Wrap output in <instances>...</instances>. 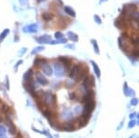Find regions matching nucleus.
Here are the masks:
<instances>
[{"label": "nucleus", "mask_w": 139, "mask_h": 138, "mask_svg": "<svg viewBox=\"0 0 139 138\" xmlns=\"http://www.w3.org/2000/svg\"><path fill=\"white\" fill-rule=\"evenodd\" d=\"M137 118H138V119H139V114H137Z\"/></svg>", "instance_id": "49530a36"}, {"label": "nucleus", "mask_w": 139, "mask_h": 138, "mask_svg": "<svg viewBox=\"0 0 139 138\" xmlns=\"http://www.w3.org/2000/svg\"><path fill=\"white\" fill-rule=\"evenodd\" d=\"M22 63H23V60H19L17 64H16V66H15V70L17 71V66H19L20 65H22Z\"/></svg>", "instance_id": "e433bc0d"}, {"label": "nucleus", "mask_w": 139, "mask_h": 138, "mask_svg": "<svg viewBox=\"0 0 139 138\" xmlns=\"http://www.w3.org/2000/svg\"><path fill=\"white\" fill-rule=\"evenodd\" d=\"M35 79H36V82L40 85V86H46L48 84V80L45 78V76L42 74L41 72H37L35 73Z\"/></svg>", "instance_id": "20e7f679"}, {"label": "nucleus", "mask_w": 139, "mask_h": 138, "mask_svg": "<svg viewBox=\"0 0 139 138\" xmlns=\"http://www.w3.org/2000/svg\"><path fill=\"white\" fill-rule=\"evenodd\" d=\"M6 81H7V89H9V85H8V84H9V82H8V77H7V78H6Z\"/></svg>", "instance_id": "79ce46f5"}, {"label": "nucleus", "mask_w": 139, "mask_h": 138, "mask_svg": "<svg viewBox=\"0 0 139 138\" xmlns=\"http://www.w3.org/2000/svg\"><path fill=\"white\" fill-rule=\"evenodd\" d=\"M35 40H36V42L39 43V44H47V43H50V41H51V35H49V34H44V35H41V36L36 37Z\"/></svg>", "instance_id": "f8f14e48"}, {"label": "nucleus", "mask_w": 139, "mask_h": 138, "mask_svg": "<svg viewBox=\"0 0 139 138\" xmlns=\"http://www.w3.org/2000/svg\"><path fill=\"white\" fill-rule=\"evenodd\" d=\"M22 6H26L28 3V0H18Z\"/></svg>", "instance_id": "c9c22d12"}, {"label": "nucleus", "mask_w": 139, "mask_h": 138, "mask_svg": "<svg viewBox=\"0 0 139 138\" xmlns=\"http://www.w3.org/2000/svg\"><path fill=\"white\" fill-rule=\"evenodd\" d=\"M104 1H107V0H101V2H104Z\"/></svg>", "instance_id": "c03bdc74"}, {"label": "nucleus", "mask_w": 139, "mask_h": 138, "mask_svg": "<svg viewBox=\"0 0 139 138\" xmlns=\"http://www.w3.org/2000/svg\"><path fill=\"white\" fill-rule=\"evenodd\" d=\"M91 64H92V66H93V68H94V72L95 74H96V76H97L98 78L100 77L101 76V71H100V68H99V66H98V65L96 64V63L95 62V61H91Z\"/></svg>", "instance_id": "412c9836"}, {"label": "nucleus", "mask_w": 139, "mask_h": 138, "mask_svg": "<svg viewBox=\"0 0 139 138\" xmlns=\"http://www.w3.org/2000/svg\"><path fill=\"white\" fill-rule=\"evenodd\" d=\"M66 48H70V49H72V50H74V49H75V45H66Z\"/></svg>", "instance_id": "ea45409f"}, {"label": "nucleus", "mask_w": 139, "mask_h": 138, "mask_svg": "<svg viewBox=\"0 0 139 138\" xmlns=\"http://www.w3.org/2000/svg\"><path fill=\"white\" fill-rule=\"evenodd\" d=\"M88 119L86 117H84L83 115H81L79 118H78V120H77V123H78V126L79 127H84V126H86L88 123Z\"/></svg>", "instance_id": "6ab92c4d"}, {"label": "nucleus", "mask_w": 139, "mask_h": 138, "mask_svg": "<svg viewBox=\"0 0 139 138\" xmlns=\"http://www.w3.org/2000/svg\"><path fill=\"white\" fill-rule=\"evenodd\" d=\"M138 99L137 98H136V97H134V98H132V100H131V105H134V106H136V105H137L138 104Z\"/></svg>", "instance_id": "2f4dec72"}, {"label": "nucleus", "mask_w": 139, "mask_h": 138, "mask_svg": "<svg viewBox=\"0 0 139 138\" xmlns=\"http://www.w3.org/2000/svg\"><path fill=\"white\" fill-rule=\"evenodd\" d=\"M33 76H34V70L28 69L26 72L24 74V80L26 84H29L33 81Z\"/></svg>", "instance_id": "9b49d317"}, {"label": "nucleus", "mask_w": 139, "mask_h": 138, "mask_svg": "<svg viewBox=\"0 0 139 138\" xmlns=\"http://www.w3.org/2000/svg\"><path fill=\"white\" fill-rule=\"evenodd\" d=\"M87 73H88V69H87V67H86V68L84 69V66H82L81 69H80L79 73H78V75H77V78L75 79V81H76V82H78V81L84 80L87 76Z\"/></svg>", "instance_id": "6e6552de"}, {"label": "nucleus", "mask_w": 139, "mask_h": 138, "mask_svg": "<svg viewBox=\"0 0 139 138\" xmlns=\"http://www.w3.org/2000/svg\"><path fill=\"white\" fill-rule=\"evenodd\" d=\"M44 1H45V0H36L37 3H41V2H44Z\"/></svg>", "instance_id": "37998d69"}, {"label": "nucleus", "mask_w": 139, "mask_h": 138, "mask_svg": "<svg viewBox=\"0 0 139 138\" xmlns=\"http://www.w3.org/2000/svg\"><path fill=\"white\" fill-rule=\"evenodd\" d=\"M26 50H27V49L26 48H22V50H21L20 51V54H19V55H23L25 54V53H26Z\"/></svg>", "instance_id": "58836bf2"}, {"label": "nucleus", "mask_w": 139, "mask_h": 138, "mask_svg": "<svg viewBox=\"0 0 139 138\" xmlns=\"http://www.w3.org/2000/svg\"><path fill=\"white\" fill-rule=\"evenodd\" d=\"M66 42H67V40H66L65 37L61 38V39H56V40H51L50 41V43L49 44H51V45H56V44H66Z\"/></svg>", "instance_id": "b1692460"}, {"label": "nucleus", "mask_w": 139, "mask_h": 138, "mask_svg": "<svg viewBox=\"0 0 139 138\" xmlns=\"http://www.w3.org/2000/svg\"><path fill=\"white\" fill-rule=\"evenodd\" d=\"M58 61L64 66L65 69L69 70L70 67H71V63H72V60H71L69 57H66V56H59V57H58Z\"/></svg>", "instance_id": "423d86ee"}, {"label": "nucleus", "mask_w": 139, "mask_h": 138, "mask_svg": "<svg viewBox=\"0 0 139 138\" xmlns=\"http://www.w3.org/2000/svg\"><path fill=\"white\" fill-rule=\"evenodd\" d=\"M64 37V34L61 33V32H56L55 33V38L56 39H61V38Z\"/></svg>", "instance_id": "7c9ffc66"}, {"label": "nucleus", "mask_w": 139, "mask_h": 138, "mask_svg": "<svg viewBox=\"0 0 139 138\" xmlns=\"http://www.w3.org/2000/svg\"><path fill=\"white\" fill-rule=\"evenodd\" d=\"M136 124H137L139 125V120H138V122H136Z\"/></svg>", "instance_id": "a18cd8bd"}, {"label": "nucleus", "mask_w": 139, "mask_h": 138, "mask_svg": "<svg viewBox=\"0 0 139 138\" xmlns=\"http://www.w3.org/2000/svg\"><path fill=\"white\" fill-rule=\"evenodd\" d=\"M115 25L116 26V27L120 28V29H123L126 26V22H125V18L123 17H118L115 22Z\"/></svg>", "instance_id": "4468645a"}, {"label": "nucleus", "mask_w": 139, "mask_h": 138, "mask_svg": "<svg viewBox=\"0 0 139 138\" xmlns=\"http://www.w3.org/2000/svg\"><path fill=\"white\" fill-rule=\"evenodd\" d=\"M62 115L63 117L65 118V119H66V120H69V119H72V118L74 117L73 114L70 112L69 109H65V110L62 112Z\"/></svg>", "instance_id": "4be33fe9"}, {"label": "nucleus", "mask_w": 139, "mask_h": 138, "mask_svg": "<svg viewBox=\"0 0 139 138\" xmlns=\"http://www.w3.org/2000/svg\"><path fill=\"white\" fill-rule=\"evenodd\" d=\"M82 65H75V66L72 67V68L70 69V73H69V77L71 78V79H76L77 78V75H78V73H79L80 69H81V67H82Z\"/></svg>", "instance_id": "39448f33"}, {"label": "nucleus", "mask_w": 139, "mask_h": 138, "mask_svg": "<svg viewBox=\"0 0 139 138\" xmlns=\"http://www.w3.org/2000/svg\"><path fill=\"white\" fill-rule=\"evenodd\" d=\"M44 50H45V47H44L43 45H41V46H37V47H35V48L32 50L31 55H36V54H38V53L44 51Z\"/></svg>", "instance_id": "393cba45"}, {"label": "nucleus", "mask_w": 139, "mask_h": 138, "mask_svg": "<svg viewBox=\"0 0 139 138\" xmlns=\"http://www.w3.org/2000/svg\"><path fill=\"white\" fill-rule=\"evenodd\" d=\"M64 11H65V13L68 15L69 17H76V12H75V10H74V9L71 7L66 6V7H64Z\"/></svg>", "instance_id": "a211bd4d"}, {"label": "nucleus", "mask_w": 139, "mask_h": 138, "mask_svg": "<svg viewBox=\"0 0 139 138\" xmlns=\"http://www.w3.org/2000/svg\"><path fill=\"white\" fill-rule=\"evenodd\" d=\"M44 135H45V136H47L48 138H53L52 136H51V135L49 134V132H48V131H44Z\"/></svg>", "instance_id": "4c0bfd02"}, {"label": "nucleus", "mask_w": 139, "mask_h": 138, "mask_svg": "<svg viewBox=\"0 0 139 138\" xmlns=\"http://www.w3.org/2000/svg\"><path fill=\"white\" fill-rule=\"evenodd\" d=\"M9 32H10V31H9V29H7H7H5V30H4V31L0 34V43L3 41L5 38L7 37V34H8V33H9Z\"/></svg>", "instance_id": "bb28decb"}, {"label": "nucleus", "mask_w": 139, "mask_h": 138, "mask_svg": "<svg viewBox=\"0 0 139 138\" xmlns=\"http://www.w3.org/2000/svg\"><path fill=\"white\" fill-rule=\"evenodd\" d=\"M82 111H83L82 106H77L75 108V112H77L76 114H80V113H82Z\"/></svg>", "instance_id": "f704fd0d"}, {"label": "nucleus", "mask_w": 139, "mask_h": 138, "mask_svg": "<svg viewBox=\"0 0 139 138\" xmlns=\"http://www.w3.org/2000/svg\"><path fill=\"white\" fill-rule=\"evenodd\" d=\"M124 94L125 96H134L135 95V91L127 86V83L124 84Z\"/></svg>", "instance_id": "2eb2a0df"}, {"label": "nucleus", "mask_w": 139, "mask_h": 138, "mask_svg": "<svg viewBox=\"0 0 139 138\" xmlns=\"http://www.w3.org/2000/svg\"><path fill=\"white\" fill-rule=\"evenodd\" d=\"M37 29H38V26L36 24L29 25V26H24V27L22 28V30H23L24 33H36Z\"/></svg>", "instance_id": "1a4fd4ad"}, {"label": "nucleus", "mask_w": 139, "mask_h": 138, "mask_svg": "<svg viewBox=\"0 0 139 138\" xmlns=\"http://www.w3.org/2000/svg\"><path fill=\"white\" fill-rule=\"evenodd\" d=\"M136 6L135 4H127L124 6V8H123V14L125 13H127V14L131 15L133 14L134 12H136Z\"/></svg>", "instance_id": "0eeeda50"}, {"label": "nucleus", "mask_w": 139, "mask_h": 138, "mask_svg": "<svg viewBox=\"0 0 139 138\" xmlns=\"http://www.w3.org/2000/svg\"><path fill=\"white\" fill-rule=\"evenodd\" d=\"M42 101L46 108L52 109V108L56 107V96L51 91H46L45 93H43Z\"/></svg>", "instance_id": "f257e3e1"}, {"label": "nucleus", "mask_w": 139, "mask_h": 138, "mask_svg": "<svg viewBox=\"0 0 139 138\" xmlns=\"http://www.w3.org/2000/svg\"><path fill=\"white\" fill-rule=\"evenodd\" d=\"M74 86H75L74 82L70 81V80H67V81H66V88H72Z\"/></svg>", "instance_id": "c756f323"}, {"label": "nucleus", "mask_w": 139, "mask_h": 138, "mask_svg": "<svg viewBox=\"0 0 139 138\" xmlns=\"http://www.w3.org/2000/svg\"><path fill=\"white\" fill-rule=\"evenodd\" d=\"M91 43H92V45H93V46H94L95 53H96V55H99V47H98L97 42L96 41L95 39H92V40H91Z\"/></svg>", "instance_id": "a878e982"}, {"label": "nucleus", "mask_w": 139, "mask_h": 138, "mask_svg": "<svg viewBox=\"0 0 139 138\" xmlns=\"http://www.w3.org/2000/svg\"><path fill=\"white\" fill-rule=\"evenodd\" d=\"M62 130L66 132H72L74 130H76V126L72 123H66V124L62 125Z\"/></svg>", "instance_id": "dca6fc26"}, {"label": "nucleus", "mask_w": 139, "mask_h": 138, "mask_svg": "<svg viewBox=\"0 0 139 138\" xmlns=\"http://www.w3.org/2000/svg\"><path fill=\"white\" fill-rule=\"evenodd\" d=\"M41 69H42V71H43V73H44L46 76H51L53 75V68L47 62L45 63V64L41 66Z\"/></svg>", "instance_id": "9d476101"}, {"label": "nucleus", "mask_w": 139, "mask_h": 138, "mask_svg": "<svg viewBox=\"0 0 139 138\" xmlns=\"http://www.w3.org/2000/svg\"><path fill=\"white\" fill-rule=\"evenodd\" d=\"M0 138H6V137H0Z\"/></svg>", "instance_id": "de8ad7c7"}, {"label": "nucleus", "mask_w": 139, "mask_h": 138, "mask_svg": "<svg viewBox=\"0 0 139 138\" xmlns=\"http://www.w3.org/2000/svg\"><path fill=\"white\" fill-rule=\"evenodd\" d=\"M54 17H55V15L51 13V12H45V13L42 14V18L45 21H47V22L54 19Z\"/></svg>", "instance_id": "f3484780"}, {"label": "nucleus", "mask_w": 139, "mask_h": 138, "mask_svg": "<svg viewBox=\"0 0 139 138\" xmlns=\"http://www.w3.org/2000/svg\"><path fill=\"white\" fill-rule=\"evenodd\" d=\"M136 124V120H135V119H131V121L128 123V128L129 129H131V128L135 127Z\"/></svg>", "instance_id": "c85d7f7f"}, {"label": "nucleus", "mask_w": 139, "mask_h": 138, "mask_svg": "<svg viewBox=\"0 0 139 138\" xmlns=\"http://www.w3.org/2000/svg\"><path fill=\"white\" fill-rule=\"evenodd\" d=\"M47 62V60L45 58H43V57H37L34 60V64L33 66L35 68H41V66L45 64V63Z\"/></svg>", "instance_id": "ddd939ff"}, {"label": "nucleus", "mask_w": 139, "mask_h": 138, "mask_svg": "<svg viewBox=\"0 0 139 138\" xmlns=\"http://www.w3.org/2000/svg\"><path fill=\"white\" fill-rule=\"evenodd\" d=\"M130 138H132V137H130Z\"/></svg>", "instance_id": "09e8293b"}, {"label": "nucleus", "mask_w": 139, "mask_h": 138, "mask_svg": "<svg viewBox=\"0 0 139 138\" xmlns=\"http://www.w3.org/2000/svg\"><path fill=\"white\" fill-rule=\"evenodd\" d=\"M67 36H68L69 40H71V41H73V42L78 41V35H77V34H75V33L72 31H69L67 33Z\"/></svg>", "instance_id": "5701e85b"}, {"label": "nucleus", "mask_w": 139, "mask_h": 138, "mask_svg": "<svg viewBox=\"0 0 139 138\" xmlns=\"http://www.w3.org/2000/svg\"><path fill=\"white\" fill-rule=\"evenodd\" d=\"M94 18H95V21H96V23H97V24H99V25L102 23V20H101V18L98 17L97 15H95Z\"/></svg>", "instance_id": "72a5a7b5"}, {"label": "nucleus", "mask_w": 139, "mask_h": 138, "mask_svg": "<svg viewBox=\"0 0 139 138\" xmlns=\"http://www.w3.org/2000/svg\"><path fill=\"white\" fill-rule=\"evenodd\" d=\"M136 113H132V114L129 115V118H130V119H133V118L136 117Z\"/></svg>", "instance_id": "a19ab883"}, {"label": "nucleus", "mask_w": 139, "mask_h": 138, "mask_svg": "<svg viewBox=\"0 0 139 138\" xmlns=\"http://www.w3.org/2000/svg\"><path fill=\"white\" fill-rule=\"evenodd\" d=\"M95 107H96V102L94 99H91V100L87 101L84 104L83 111H82V115L84 117L87 118L88 120L90 119L91 115H92V112L94 111Z\"/></svg>", "instance_id": "f03ea898"}, {"label": "nucleus", "mask_w": 139, "mask_h": 138, "mask_svg": "<svg viewBox=\"0 0 139 138\" xmlns=\"http://www.w3.org/2000/svg\"><path fill=\"white\" fill-rule=\"evenodd\" d=\"M69 99L70 100H76L77 99V94L74 93V92L69 93Z\"/></svg>", "instance_id": "473e14b6"}, {"label": "nucleus", "mask_w": 139, "mask_h": 138, "mask_svg": "<svg viewBox=\"0 0 139 138\" xmlns=\"http://www.w3.org/2000/svg\"><path fill=\"white\" fill-rule=\"evenodd\" d=\"M7 131V127L3 124H0V137H5Z\"/></svg>", "instance_id": "cd10ccee"}, {"label": "nucleus", "mask_w": 139, "mask_h": 138, "mask_svg": "<svg viewBox=\"0 0 139 138\" xmlns=\"http://www.w3.org/2000/svg\"><path fill=\"white\" fill-rule=\"evenodd\" d=\"M53 73H55L57 77H63L65 76L66 69L59 61H56L53 63Z\"/></svg>", "instance_id": "7ed1b4c3"}, {"label": "nucleus", "mask_w": 139, "mask_h": 138, "mask_svg": "<svg viewBox=\"0 0 139 138\" xmlns=\"http://www.w3.org/2000/svg\"><path fill=\"white\" fill-rule=\"evenodd\" d=\"M8 126H9L8 133H9L11 135H17V127H16V125H15V124H13L12 121H9V122H8Z\"/></svg>", "instance_id": "aec40b11"}]
</instances>
